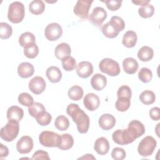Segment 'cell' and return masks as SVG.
I'll list each match as a JSON object with an SVG mask.
<instances>
[{"label": "cell", "mask_w": 160, "mask_h": 160, "mask_svg": "<svg viewBox=\"0 0 160 160\" xmlns=\"http://www.w3.org/2000/svg\"><path fill=\"white\" fill-rule=\"evenodd\" d=\"M66 113L71 117L76 124L79 132L85 134L88 131L90 120L88 116L76 104H69L66 108Z\"/></svg>", "instance_id": "cell-1"}, {"label": "cell", "mask_w": 160, "mask_h": 160, "mask_svg": "<svg viewBox=\"0 0 160 160\" xmlns=\"http://www.w3.org/2000/svg\"><path fill=\"white\" fill-rule=\"evenodd\" d=\"M124 28V20L118 16H114L111 17L110 21L102 26L101 31L106 37L112 39L117 37L119 32L122 31Z\"/></svg>", "instance_id": "cell-2"}, {"label": "cell", "mask_w": 160, "mask_h": 160, "mask_svg": "<svg viewBox=\"0 0 160 160\" xmlns=\"http://www.w3.org/2000/svg\"><path fill=\"white\" fill-rule=\"evenodd\" d=\"M25 15L24 6L23 4L19 1H15L10 4L8 8V18L12 23L21 22Z\"/></svg>", "instance_id": "cell-3"}, {"label": "cell", "mask_w": 160, "mask_h": 160, "mask_svg": "<svg viewBox=\"0 0 160 160\" xmlns=\"http://www.w3.org/2000/svg\"><path fill=\"white\" fill-rule=\"evenodd\" d=\"M19 131V122L14 120H11L1 129L0 136L4 141L11 142L17 138Z\"/></svg>", "instance_id": "cell-4"}, {"label": "cell", "mask_w": 160, "mask_h": 160, "mask_svg": "<svg viewBox=\"0 0 160 160\" xmlns=\"http://www.w3.org/2000/svg\"><path fill=\"white\" fill-rule=\"evenodd\" d=\"M99 68L102 72L110 76H116L121 72L119 63L110 58L102 59L99 64Z\"/></svg>", "instance_id": "cell-5"}, {"label": "cell", "mask_w": 160, "mask_h": 160, "mask_svg": "<svg viewBox=\"0 0 160 160\" xmlns=\"http://www.w3.org/2000/svg\"><path fill=\"white\" fill-rule=\"evenodd\" d=\"M157 145L155 139L150 136L144 138L139 142L138 147V151L140 156L148 157L151 156Z\"/></svg>", "instance_id": "cell-6"}, {"label": "cell", "mask_w": 160, "mask_h": 160, "mask_svg": "<svg viewBox=\"0 0 160 160\" xmlns=\"http://www.w3.org/2000/svg\"><path fill=\"white\" fill-rule=\"evenodd\" d=\"M60 135L52 131H44L39 136V141L44 147H58Z\"/></svg>", "instance_id": "cell-7"}, {"label": "cell", "mask_w": 160, "mask_h": 160, "mask_svg": "<svg viewBox=\"0 0 160 160\" xmlns=\"http://www.w3.org/2000/svg\"><path fill=\"white\" fill-rule=\"evenodd\" d=\"M112 138L114 142L120 145L128 144L135 140L127 129L115 131L112 134Z\"/></svg>", "instance_id": "cell-8"}, {"label": "cell", "mask_w": 160, "mask_h": 160, "mask_svg": "<svg viewBox=\"0 0 160 160\" xmlns=\"http://www.w3.org/2000/svg\"><path fill=\"white\" fill-rule=\"evenodd\" d=\"M93 2L92 0H79L78 1L74 7V13L81 19H86L89 15V9L91 4Z\"/></svg>", "instance_id": "cell-9"}, {"label": "cell", "mask_w": 160, "mask_h": 160, "mask_svg": "<svg viewBox=\"0 0 160 160\" xmlns=\"http://www.w3.org/2000/svg\"><path fill=\"white\" fill-rule=\"evenodd\" d=\"M62 34V27L56 22L49 24L45 28L44 35L46 39L51 41H54L61 38Z\"/></svg>", "instance_id": "cell-10"}, {"label": "cell", "mask_w": 160, "mask_h": 160, "mask_svg": "<svg viewBox=\"0 0 160 160\" xmlns=\"http://www.w3.org/2000/svg\"><path fill=\"white\" fill-rule=\"evenodd\" d=\"M107 18V12L101 7H96L89 15V21L96 26H101Z\"/></svg>", "instance_id": "cell-11"}, {"label": "cell", "mask_w": 160, "mask_h": 160, "mask_svg": "<svg viewBox=\"0 0 160 160\" xmlns=\"http://www.w3.org/2000/svg\"><path fill=\"white\" fill-rule=\"evenodd\" d=\"M33 140L29 136H23L16 144V149L20 154H28L33 148Z\"/></svg>", "instance_id": "cell-12"}, {"label": "cell", "mask_w": 160, "mask_h": 160, "mask_svg": "<svg viewBox=\"0 0 160 160\" xmlns=\"http://www.w3.org/2000/svg\"><path fill=\"white\" fill-rule=\"evenodd\" d=\"M46 87V82L41 76L34 77L29 82V89L35 94H41L45 90Z\"/></svg>", "instance_id": "cell-13"}, {"label": "cell", "mask_w": 160, "mask_h": 160, "mask_svg": "<svg viewBox=\"0 0 160 160\" xmlns=\"http://www.w3.org/2000/svg\"><path fill=\"white\" fill-rule=\"evenodd\" d=\"M127 129L135 139L143 135L145 132L144 126L138 120L131 121L129 123Z\"/></svg>", "instance_id": "cell-14"}, {"label": "cell", "mask_w": 160, "mask_h": 160, "mask_svg": "<svg viewBox=\"0 0 160 160\" xmlns=\"http://www.w3.org/2000/svg\"><path fill=\"white\" fill-rule=\"evenodd\" d=\"M93 72V66L88 61H81L76 66V73L81 78H88Z\"/></svg>", "instance_id": "cell-15"}, {"label": "cell", "mask_w": 160, "mask_h": 160, "mask_svg": "<svg viewBox=\"0 0 160 160\" xmlns=\"http://www.w3.org/2000/svg\"><path fill=\"white\" fill-rule=\"evenodd\" d=\"M84 107L90 111L96 110L100 104L99 98L94 93L87 94L83 99Z\"/></svg>", "instance_id": "cell-16"}, {"label": "cell", "mask_w": 160, "mask_h": 160, "mask_svg": "<svg viewBox=\"0 0 160 160\" xmlns=\"http://www.w3.org/2000/svg\"><path fill=\"white\" fill-rule=\"evenodd\" d=\"M98 123L102 129L108 131L114 126L116 119L110 114H104L99 118Z\"/></svg>", "instance_id": "cell-17"}, {"label": "cell", "mask_w": 160, "mask_h": 160, "mask_svg": "<svg viewBox=\"0 0 160 160\" xmlns=\"http://www.w3.org/2000/svg\"><path fill=\"white\" fill-rule=\"evenodd\" d=\"M94 149L99 155L106 154L109 149V143L108 140L104 137L98 138L94 142Z\"/></svg>", "instance_id": "cell-18"}, {"label": "cell", "mask_w": 160, "mask_h": 160, "mask_svg": "<svg viewBox=\"0 0 160 160\" xmlns=\"http://www.w3.org/2000/svg\"><path fill=\"white\" fill-rule=\"evenodd\" d=\"M107 84L106 78L101 74L97 73L94 74L91 79V85L92 88L96 91L102 90Z\"/></svg>", "instance_id": "cell-19"}, {"label": "cell", "mask_w": 160, "mask_h": 160, "mask_svg": "<svg viewBox=\"0 0 160 160\" xmlns=\"http://www.w3.org/2000/svg\"><path fill=\"white\" fill-rule=\"evenodd\" d=\"M34 66L29 62H22L18 67V74L22 78H28L32 76L34 74Z\"/></svg>", "instance_id": "cell-20"}, {"label": "cell", "mask_w": 160, "mask_h": 160, "mask_svg": "<svg viewBox=\"0 0 160 160\" xmlns=\"http://www.w3.org/2000/svg\"><path fill=\"white\" fill-rule=\"evenodd\" d=\"M6 114L7 118L9 121L14 120L19 122L23 118L24 111L22 108L17 106H12L8 108Z\"/></svg>", "instance_id": "cell-21"}, {"label": "cell", "mask_w": 160, "mask_h": 160, "mask_svg": "<svg viewBox=\"0 0 160 160\" xmlns=\"http://www.w3.org/2000/svg\"><path fill=\"white\" fill-rule=\"evenodd\" d=\"M122 67L126 73L128 74H134L139 67L138 61L132 58H127L122 61Z\"/></svg>", "instance_id": "cell-22"}, {"label": "cell", "mask_w": 160, "mask_h": 160, "mask_svg": "<svg viewBox=\"0 0 160 160\" xmlns=\"http://www.w3.org/2000/svg\"><path fill=\"white\" fill-rule=\"evenodd\" d=\"M71 52V47L68 43L66 42H62L61 44H59L56 47L54 50L55 56L60 60H62L65 57L70 56Z\"/></svg>", "instance_id": "cell-23"}, {"label": "cell", "mask_w": 160, "mask_h": 160, "mask_svg": "<svg viewBox=\"0 0 160 160\" xmlns=\"http://www.w3.org/2000/svg\"><path fill=\"white\" fill-rule=\"evenodd\" d=\"M46 75L49 81L52 83L59 82L62 78V72L59 68L53 66L47 69Z\"/></svg>", "instance_id": "cell-24"}, {"label": "cell", "mask_w": 160, "mask_h": 160, "mask_svg": "<svg viewBox=\"0 0 160 160\" xmlns=\"http://www.w3.org/2000/svg\"><path fill=\"white\" fill-rule=\"evenodd\" d=\"M74 144V139L69 134H63L60 136L58 148L61 150H68Z\"/></svg>", "instance_id": "cell-25"}, {"label": "cell", "mask_w": 160, "mask_h": 160, "mask_svg": "<svg viewBox=\"0 0 160 160\" xmlns=\"http://www.w3.org/2000/svg\"><path fill=\"white\" fill-rule=\"evenodd\" d=\"M137 39L138 37L134 31H128L122 37V43L125 47L131 48L135 46L137 42Z\"/></svg>", "instance_id": "cell-26"}, {"label": "cell", "mask_w": 160, "mask_h": 160, "mask_svg": "<svg viewBox=\"0 0 160 160\" xmlns=\"http://www.w3.org/2000/svg\"><path fill=\"white\" fill-rule=\"evenodd\" d=\"M36 42L35 36L30 32H25L19 36V43L21 46L24 48H28L34 44Z\"/></svg>", "instance_id": "cell-27"}, {"label": "cell", "mask_w": 160, "mask_h": 160, "mask_svg": "<svg viewBox=\"0 0 160 160\" xmlns=\"http://www.w3.org/2000/svg\"><path fill=\"white\" fill-rule=\"evenodd\" d=\"M153 49L147 46H142L138 52V58L143 62H148L153 58Z\"/></svg>", "instance_id": "cell-28"}, {"label": "cell", "mask_w": 160, "mask_h": 160, "mask_svg": "<svg viewBox=\"0 0 160 160\" xmlns=\"http://www.w3.org/2000/svg\"><path fill=\"white\" fill-rule=\"evenodd\" d=\"M45 9V4L41 0H34L30 2L29 5V11L34 14L39 15L42 14Z\"/></svg>", "instance_id": "cell-29"}, {"label": "cell", "mask_w": 160, "mask_h": 160, "mask_svg": "<svg viewBox=\"0 0 160 160\" xmlns=\"http://www.w3.org/2000/svg\"><path fill=\"white\" fill-rule=\"evenodd\" d=\"M83 89L79 86H74L71 87L68 92V97L73 101H79L83 96Z\"/></svg>", "instance_id": "cell-30"}, {"label": "cell", "mask_w": 160, "mask_h": 160, "mask_svg": "<svg viewBox=\"0 0 160 160\" xmlns=\"http://www.w3.org/2000/svg\"><path fill=\"white\" fill-rule=\"evenodd\" d=\"M141 102L145 105H150L154 102L156 96L154 93L149 90H146L141 92L139 96Z\"/></svg>", "instance_id": "cell-31"}, {"label": "cell", "mask_w": 160, "mask_h": 160, "mask_svg": "<svg viewBox=\"0 0 160 160\" xmlns=\"http://www.w3.org/2000/svg\"><path fill=\"white\" fill-rule=\"evenodd\" d=\"M46 111V109L42 104L38 102H33L30 106L28 108V112L33 118H36L40 114Z\"/></svg>", "instance_id": "cell-32"}, {"label": "cell", "mask_w": 160, "mask_h": 160, "mask_svg": "<svg viewBox=\"0 0 160 160\" xmlns=\"http://www.w3.org/2000/svg\"><path fill=\"white\" fill-rule=\"evenodd\" d=\"M54 126L56 129L59 131H66L68 129L69 126V119L64 116H59L56 118L55 120Z\"/></svg>", "instance_id": "cell-33"}, {"label": "cell", "mask_w": 160, "mask_h": 160, "mask_svg": "<svg viewBox=\"0 0 160 160\" xmlns=\"http://www.w3.org/2000/svg\"><path fill=\"white\" fill-rule=\"evenodd\" d=\"M130 105V99L124 97L118 98L115 104L116 109L120 112H124L127 111L129 108Z\"/></svg>", "instance_id": "cell-34"}, {"label": "cell", "mask_w": 160, "mask_h": 160, "mask_svg": "<svg viewBox=\"0 0 160 160\" xmlns=\"http://www.w3.org/2000/svg\"><path fill=\"white\" fill-rule=\"evenodd\" d=\"M138 13L143 18H151L154 13V8L152 5L147 4L138 9Z\"/></svg>", "instance_id": "cell-35"}, {"label": "cell", "mask_w": 160, "mask_h": 160, "mask_svg": "<svg viewBox=\"0 0 160 160\" xmlns=\"http://www.w3.org/2000/svg\"><path fill=\"white\" fill-rule=\"evenodd\" d=\"M61 62L63 69L66 71H73L76 67V61L75 59L71 56L65 57L61 60Z\"/></svg>", "instance_id": "cell-36"}, {"label": "cell", "mask_w": 160, "mask_h": 160, "mask_svg": "<svg viewBox=\"0 0 160 160\" xmlns=\"http://www.w3.org/2000/svg\"><path fill=\"white\" fill-rule=\"evenodd\" d=\"M12 33V27L6 22L0 23V38L2 39H6L10 38Z\"/></svg>", "instance_id": "cell-37"}, {"label": "cell", "mask_w": 160, "mask_h": 160, "mask_svg": "<svg viewBox=\"0 0 160 160\" xmlns=\"http://www.w3.org/2000/svg\"><path fill=\"white\" fill-rule=\"evenodd\" d=\"M139 79L143 82L147 83L151 81L152 78V71L147 68H142L138 72Z\"/></svg>", "instance_id": "cell-38"}, {"label": "cell", "mask_w": 160, "mask_h": 160, "mask_svg": "<svg viewBox=\"0 0 160 160\" xmlns=\"http://www.w3.org/2000/svg\"><path fill=\"white\" fill-rule=\"evenodd\" d=\"M36 119L37 122L39 124H40L41 126H48V124H50L52 120V116L49 112L45 111L40 114L39 115H38L36 118Z\"/></svg>", "instance_id": "cell-39"}, {"label": "cell", "mask_w": 160, "mask_h": 160, "mask_svg": "<svg viewBox=\"0 0 160 160\" xmlns=\"http://www.w3.org/2000/svg\"><path fill=\"white\" fill-rule=\"evenodd\" d=\"M18 102L22 106H30L33 102V98L27 92L21 93L18 98Z\"/></svg>", "instance_id": "cell-40"}, {"label": "cell", "mask_w": 160, "mask_h": 160, "mask_svg": "<svg viewBox=\"0 0 160 160\" xmlns=\"http://www.w3.org/2000/svg\"><path fill=\"white\" fill-rule=\"evenodd\" d=\"M39 54L38 46L35 44L24 48V54L26 57L29 59L35 58Z\"/></svg>", "instance_id": "cell-41"}, {"label": "cell", "mask_w": 160, "mask_h": 160, "mask_svg": "<svg viewBox=\"0 0 160 160\" xmlns=\"http://www.w3.org/2000/svg\"><path fill=\"white\" fill-rule=\"evenodd\" d=\"M131 95H132V92L131 88L128 86H121L117 92V96L118 98L120 97H124L127 98L128 99L131 98Z\"/></svg>", "instance_id": "cell-42"}, {"label": "cell", "mask_w": 160, "mask_h": 160, "mask_svg": "<svg viewBox=\"0 0 160 160\" xmlns=\"http://www.w3.org/2000/svg\"><path fill=\"white\" fill-rule=\"evenodd\" d=\"M126 151L121 148H115L111 152V156L115 160H122L126 158Z\"/></svg>", "instance_id": "cell-43"}, {"label": "cell", "mask_w": 160, "mask_h": 160, "mask_svg": "<svg viewBox=\"0 0 160 160\" xmlns=\"http://www.w3.org/2000/svg\"><path fill=\"white\" fill-rule=\"evenodd\" d=\"M104 2L110 11H114L118 10L119 8H120L121 6L122 1H112V0H108L103 1Z\"/></svg>", "instance_id": "cell-44"}, {"label": "cell", "mask_w": 160, "mask_h": 160, "mask_svg": "<svg viewBox=\"0 0 160 160\" xmlns=\"http://www.w3.org/2000/svg\"><path fill=\"white\" fill-rule=\"evenodd\" d=\"M31 159H47L49 160L50 158L49 156L48 153L46 151L42 150H38L36 151L32 156Z\"/></svg>", "instance_id": "cell-45"}, {"label": "cell", "mask_w": 160, "mask_h": 160, "mask_svg": "<svg viewBox=\"0 0 160 160\" xmlns=\"http://www.w3.org/2000/svg\"><path fill=\"white\" fill-rule=\"evenodd\" d=\"M150 118L154 121H158L160 119V109L158 107L151 108L149 112Z\"/></svg>", "instance_id": "cell-46"}, {"label": "cell", "mask_w": 160, "mask_h": 160, "mask_svg": "<svg viewBox=\"0 0 160 160\" xmlns=\"http://www.w3.org/2000/svg\"><path fill=\"white\" fill-rule=\"evenodd\" d=\"M0 145V158L2 159L8 156L9 154V149L7 146L2 144H1Z\"/></svg>", "instance_id": "cell-47"}, {"label": "cell", "mask_w": 160, "mask_h": 160, "mask_svg": "<svg viewBox=\"0 0 160 160\" xmlns=\"http://www.w3.org/2000/svg\"><path fill=\"white\" fill-rule=\"evenodd\" d=\"M150 2L149 0H138V1H132V2L138 5V6H144L147 4H149V2Z\"/></svg>", "instance_id": "cell-48"}, {"label": "cell", "mask_w": 160, "mask_h": 160, "mask_svg": "<svg viewBox=\"0 0 160 160\" xmlns=\"http://www.w3.org/2000/svg\"><path fill=\"white\" fill-rule=\"evenodd\" d=\"M79 159H96V158L92 155V154H86L85 156H82V157H81L79 158Z\"/></svg>", "instance_id": "cell-49"}]
</instances>
